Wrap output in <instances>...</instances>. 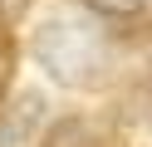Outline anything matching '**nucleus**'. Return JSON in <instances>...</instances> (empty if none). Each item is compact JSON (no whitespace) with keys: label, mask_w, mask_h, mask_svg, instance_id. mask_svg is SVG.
I'll return each mask as SVG.
<instances>
[{"label":"nucleus","mask_w":152,"mask_h":147,"mask_svg":"<svg viewBox=\"0 0 152 147\" xmlns=\"http://www.w3.org/2000/svg\"><path fill=\"white\" fill-rule=\"evenodd\" d=\"M34 54L59 83H93V69L103 64V44L79 20H44L34 34Z\"/></svg>","instance_id":"obj_1"},{"label":"nucleus","mask_w":152,"mask_h":147,"mask_svg":"<svg viewBox=\"0 0 152 147\" xmlns=\"http://www.w3.org/2000/svg\"><path fill=\"white\" fill-rule=\"evenodd\" d=\"M39 118H44V98L39 93H20L10 108H5V118H0V142H20Z\"/></svg>","instance_id":"obj_2"},{"label":"nucleus","mask_w":152,"mask_h":147,"mask_svg":"<svg viewBox=\"0 0 152 147\" xmlns=\"http://www.w3.org/2000/svg\"><path fill=\"white\" fill-rule=\"evenodd\" d=\"M49 147H108L98 132H93L88 123H79V118H69V123H59L49 132Z\"/></svg>","instance_id":"obj_3"},{"label":"nucleus","mask_w":152,"mask_h":147,"mask_svg":"<svg viewBox=\"0 0 152 147\" xmlns=\"http://www.w3.org/2000/svg\"><path fill=\"white\" fill-rule=\"evenodd\" d=\"M83 5L98 10V15H108V20H123V15H137L142 0H83Z\"/></svg>","instance_id":"obj_4"},{"label":"nucleus","mask_w":152,"mask_h":147,"mask_svg":"<svg viewBox=\"0 0 152 147\" xmlns=\"http://www.w3.org/2000/svg\"><path fill=\"white\" fill-rule=\"evenodd\" d=\"M10 69H15V44L0 34V93H5V83H10Z\"/></svg>","instance_id":"obj_5"}]
</instances>
